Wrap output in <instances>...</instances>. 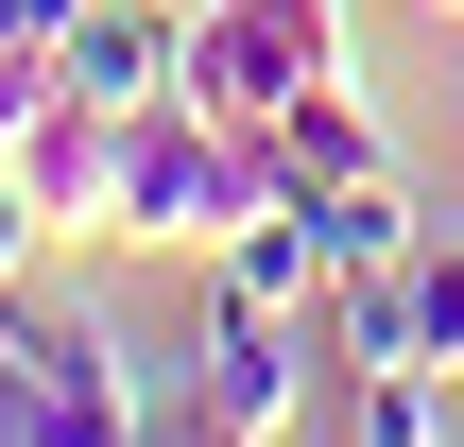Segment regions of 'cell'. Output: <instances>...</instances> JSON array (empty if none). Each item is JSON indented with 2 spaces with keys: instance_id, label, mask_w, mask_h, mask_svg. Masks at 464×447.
Returning a JSON list of instances; mask_svg holds the SVG:
<instances>
[{
  "instance_id": "cell-9",
  "label": "cell",
  "mask_w": 464,
  "mask_h": 447,
  "mask_svg": "<svg viewBox=\"0 0 464 447\" xmlns=\"http://www.w3.org/2000/svg\"><path fill=\"white\" fill-rule=\"evenodd\" d=\"M310 207H327V276H396V258L430 241L413 172H362V189H310Z\"/></svg>"
},
{
  "instance_id": "cell-2",
  "label": "cell",
  "mask_w": 464,
  "mask_h": 447,
  "mask_svg": "<svg viewBox=\"0 0 464 447\" xmlns=\"http://www.w3.org/2000/svg\"><path fill=\"white\" fill-rule=\"evenodd\" d=\"M0 379H17V431L34 447H155V379L103 310L69 293H0Z\"/></svg>"
},
{
  "instance_id": "cell-11",
  "label": "cell",
  "mask_w": 464,
  "mask_h": 447,
  "mask_svg": "<svg viewBox=\"0 0 464 447\" xmlns=\"http://www.w3.org/2000/svg\"><path fill=\"white\" fill-rule=\"evenodd\" d=\"M396 276H413V345H430V362L464 379V224H430V241H413Z\"/></svg>"
},
{
  "instance_id": "cell-7",
  "label": "cell",
  "mask_w": 464,
  "mask_h": 447,
  "mask_svg": "<svg viewBox=\"0 0 464 447\" xmlns=\"http://www.w3.org/2000/svg\"><path fill=\"white\" fill-rule=\"evenodd\" d=\"M258 155H276V189H362V172H396V138H379L362 69H344V86H310V103H293V121H276Z\"/></svg>"
},
{
  "instance_id": "cell-13",
  "label": "cell",
  "mask_w": 464,
  "mask_h": 447,
  "mask_svg": "<svg viewBox=\"0 0 464 447\" xmlns=\"http://www.w3.org/2000/svg\"><path fill=\"white\" fill-rule=\"evenodd\" d=\"M52 103V52H0V155H17V121Z\"/></svg>"
},
{
  "instance_id": "cell-3",
  "label": "cell",
  "mask_w": 464,
  "mask_h": 447,
  "mask_svg": "<svg viewBox=\"0 0 464 447\" xmlns=\"http://www.w3.org/2000/svg\"><path fill=\"white\" fill-rule=\"evenodd\" d=\"M310 86H344V34H293V17H258V0H189V103H207V121L276 138Z\"/></svg>"
},
{
  "instance_id": "cell-1",
  "label": "cell",
  "mask_w": 464,
  "mask_h": 447,
  "mask_svg": "<svg viewBox=\"0 0 464 447\" xmlns=\"http://www.w3.org/2000/svg\"><path fill=\"white\" fill-rule=\"evenodd\" d=\"M258 207H276V155H258L241 121H207L189 86L121 121V241H189V258H224Z\"/></svg>"
},
{
  "instance_id": "cell-6",
  "label": "cell",
  "mask_w": 464,
  "mask_h": 447,
  "mask_svg": "<svg viewBox=\"0 0 464 447\" xmlns=\"http://www.w3.org/2000/svg\"><path fill=\"white\" fill-rule=\"evenodd\" d=\"M52 86H69V103H121V121L172 103V86H189V0H86V17L52 34Z\"/></svg>"
},
{
  "instance_id": "cell-5",
  "label": "cell",
  "mask_w": 464,
  "mask_h": 447,
  "mask_svg": "<svg viewBox=\"0 0 464 447\" xmlns=\"http://www.w3.org/2000/svg\"><path fill=\"white\" fill-rule=\"evenodd\" d=\"M0 172L52 207V241H121V103H69V86H52V103L17 121Z\"/></svg>"
},
{
  "instance_id": "cell-12",
  "label": "cell",
  "mask_w": 464,
  "mask_h": 447,
  "mask_svg": "<svg viewBox=\"0 0 464 447\" xmlns=\"http://www.w3.org/2000/svg\"><path fill=\"white\" fill-rule=\"evenodd\" d=\"M34 258H52V207H34V189L0 172V293H34Z\"/></svg>"
},
{
  "instance_id": "cell-14",
  "label": "cell",
  "mask_w": 464,
  "mask_h": 447,
  "mask_svg": "<svg viewBox=\"0 0 464 447\" xmlns=\"http://www.w3.org/2000/svg\"><path fill=\"white\" fill-rule=\"evenodd\" d=\"M69 17H86V0H0V52H52Z\"/></svg>"
},
{
  "instance_id": "cell-15",
  "label": "cell",
  "mask_w": 464,
  "mask_h": 447,
  "mask_svg": "<svg viewBox=\"0 0 464 447\" xmlns=\"http://www.w3.org/2000/svg\"><path fill=\"white\" fill-rule=\"evenodd\" d=\"M430 17H464V0H430Z\"/></svg>"
},
{
  "instance_id": "cell-10",
  "label": "cell",
  "mask_w": 464,
  "mask_h": 447,
  "mask_svg": "<svg viewBox=\"0 0 464 447\" xmlns=\"http://www.w3.org/2000/svg\"><path fill=\"white\" fill-rule=\"evenodd\" d=\"M327 431L344 447H448V379H430V362H362Z\"/></svg>"
},
{
  "instance_id": "cell-4",
  "label": "cell",
  "mask_w": 464,
  "mask_h": 447,
  "mask_svg": "<svg viewBox=\"0 0 464 447\" xmlns=\"http://www.w3.org/2000/svg\"><path fill=\"white\" fill-rule=\"evenodd\" d=\"M172 396H189V413H224V431H293V413H310V310L207 293V327H189Z\"/></svg>"
},
{
  "instance_id": "cell-8",
  "label": "cell",
  "mask_w": 464,
  "mask_h": 447,
  "mask_svg": "<svg viewBox=\"0 0 464 447\" xmlns=\"http://www.w3.org/2000/svg\"><path fill=\"white\" fill-rule=\"evenodd\" d=\"M224 293H258V310H327V207L276 189V207L224 241Z\"/></svg>"
}]
</instances>
